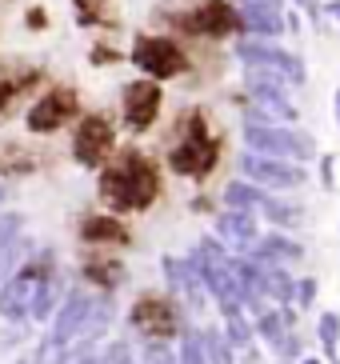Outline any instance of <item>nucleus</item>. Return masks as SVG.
I'll return each mask as SVG.
<instances>
[{"label":"nucleus","instance_id":"c756f323","mask_svg":"<svg viewBox=\"0 0 340 364\" xmlns=\"http://www.w3.org/2000/svg\"><path fill=\"white\" fill-rule=\"evenodd\" d=\"M297 9H304V12H312V16H317V0H297Z\"/></svg>","mask_w":340,"mask_h":364},{"label":"nucleus","instance_id":"0eeeda50","mask_svg":"<svg viewBox=\"0 0 340 364\" xmlns=\"http://www.w3.org/2000/svg\"><path fill=\"white\" fill-rule=\"evenodd\" d=\"M80 112H85L80 108V92L73 85H48L24 108V132L28 136H56V132L73 129Z\"/></svg>","mask_w":340,"mask_h":364},{"label":"nucleus","instance_id":"7ed1b4c3","mask_svg":"<svg viewBox=\"0 0 340 364\" xmlns=\"http://www.w3.org/2000/svg\"><path fill=\"white\" fill-rule=\"evenodd\" d=\"M128 65L156 85H169V80H181L192 73V56L169 33H137L128 44Z\"/></svg>","mask_w":340,"mask_h":364},{"label":"nucleus","instance_id":"a878e982","mask_svg":"<svg viewBox=\"0 0 340 364\" xmlns=\"http://www.w3.org/2000/svg\"><path fill=\"white\" fill-rule=\"evenodd\" d=\"M24 28H28V33H44V28H48V9L32 4V9L24 12Z\"/></svg>","mask_w":340,"mask_h":364},{"label":"nucleus","instance_id":"5701e85b","mask_svg":"<svg viewBox=\"0 0 340 364\" xmlns=\"http://www.w3.org/2000/svg\"><path fill=\"white\" fill-rule=\"evenodd\" d=\"M24 213H0V252L12 245V240H21V232H24Z\"/></svg>","mask_w":340,"mask_h":364},{"label":"nucleus","instance_id":"2f4dec72","mask_svg":"<svg viewBox=\"0 0 340 364\" xmlns=\"http://www.w3.org/2000/svg\"><path fill=\"white\" fill-rule=\"evenodd\" d=\"M4 200H9V188H4V184H0V213H4Z\"/></svg>","mask_w":340,"mask_h":364},{"label":"nucleus","instance_id":"bb28decb","mask_svg":"<svg viewBox=\"0 0 340 364\" xmlns=\"http://www.w3.org/2000/svg\"><path fill=\"white\" fill-rule=\"evenodd\" d=\"M233 9H272V12H285V0H228Z\"/></svg>","mask_w":340,"mask_h":364},{"label":"nucleus","instance_id":"dca6fc26","mask_svg":"<svg viewBox=\"0 0 340 364\" xmlns=\"http://www.w3.org/2000/svg\"><path fill=\"white\" fill-rule=\"evenodd\" d=\"M80 277H85L92 289L112 292V289H120V280H124V264H120V257H112V252L88 248V257L80 260Z\"/></svg>","mask_w":340,"mask_h":364},{"label":"nucleus","instance_id":"393cba45","mask_svg":"<svg viewBox=\"0 0 340 364\" xmlns=\"http://www.w3.org/2000/svg\"><path fill=\"white\" fill-rule=\"evenodd\" d=\"M88 60H92L96 68H108V65H117V60H120V53H117L108 41H96L92 53H88Z\"/></svg>","mask_w":340,"mask_h":364},{"label":"nucleus","instance_id":"2eb2a0df","mask_svg":"<svg viewBox=\"0 0 340 364\" xmlns=\"http://www.w3.org/2000/svg\"><path fill=\"white\" fill-rule=\"evenodd\" d=\"M44 85V73L41 68H28V65H0V117L12 108V100L32 92V88Z\"/></svg>","mask_w":340,"mask_h":364},{"label":"nucleus","instance_id":"cd10ccee","mask_svg":"<svg viewBox=\"0 0 340 364\" xmlns=\"http://www.w3.org/2000/svg\"><path fill=\"white\" fill-rule=\"evenodd\" d=\"M324 12H329L332 21H336V24H340V0H329V4H324Z\"/></svg>","mask_w":340,"mask_h":364},{"label":"nucleus","instance_id":"a211bd4d","mask_svg":"<svg viewBox=\"0 0 340 364\" xmlns=\"http://www.w3.org/2000/svg\"><path fill=\"white\" fill-rule=\"evenodd\" d=\"M41 168V156L28 152L21 140H0V184L12 181V176H24V172Z\"/></svg>","mask_w":340,"mask_h":364},{"label":"nucleus","instance_id":"6e6552de","mask_svg":"<svg viewBox=\"0 0 340 364\" xmlns=\"http://www.w3.org/2000/svg\"><path fill=\"white\" fill-rule=\"evenodd\" d=\"M245 144L256 156H272V161H288V164H304L312 161V140L292 124H268V120L253 117L245 124Z\"/></svg>","mask_w":340,"mask_h":364},{"label":"nucleus","instance_id":"c85d7f7f","mask_svg":"<svg viewBox=\"0 0 340 364\" xmlns=\"http://www.w3.org/2000/svg\"><path fill=\"white\" fill-rule=\"evenodd\" d=\"M320 168H324V181L332 184V156H324V161H320Z\"/></svg>","mask_w":340,"mask_h":364},{"label":"nucleus","instance_id":"4be33fe9","mask_svg":"<svg viewBox=\"0 0 340 364\" xmlns=\"http://www.w3.org/2000/svg\"><path fill=\"white\" fill-rule=\"evenodd\" d=\"M28 248H32V240H24V236H21V240H12V245L0 252V284L12 277V268H16L24 257H28Z\"/></svg>","mask_w":340,"mask_h":364},{"label":"nucleus","instance_id":"aec40b11","mask_svg":"<svg viewBox=\"0 0 340 364\" xmlns=\"http://www.w3.org/2000/svg\"><path fill=\"white\" fill-rule=\"evenodd\" d=\"M56 300H60V280H56V272L48 280H41V289L32 292V304H28V316L36 324H44L48 316L56 312Z\"/></svg>","mask_w":340,"mask_h":364},{"label":"nucleus","instance_id":"1a4fd4ad","mask_svg":"<svg viewBox=\"0 0 340 364\" xmlns=\"http://www.w3.org/2000/svg\"><path fill=\"white\" fill-rule=\"evenodd\" d=\"M164 112V85L149 80V76H137L120 88V120H124L128 132H149L152 124Z\"/></svg>","mask_w":340,"mask_h":364},{"label":"nucleus","instance_id":"39448f33","mask_svg":"<svg viewBox=\"0 0 340 364\" xmlns=\"http://www.w3.org/2000/svg\"><path fill=\"white\" fill-rule=\"evenodd\" d=\"M117 120L108 117V112H80L73 124V140H68V156H73L76 168L85 172H100L108 161H112V152H117Z\"/></svg>","mask_w":340,"mask_h":364},{"label":"nucleus","instance_id":"f8f14e48","mask_svg":"<svg viewBox=\"0 0 340 364\" xmlns=\"http://www.w3.org/2000/svg\"><path fill=\"white\" fill-rule=\"evenodd\" d=\"M240 181L256 184V188H268V193H285V188H300L304 184V168L248 152V156H240Z\"/></svg>","mask_w":340,"mask_h":364},{"label":"nucleus","instance_id":"20e7f679","mask_svg":"<svg viewBox=\"0 0 340 364\" xmlns=\"http://www.w3.org/2000/svg\"><path fill=\"white\" fill-rule=\"evenodd\" d=\"M56 272V252L53 248H28V257L12 268V277L0 284V321H24L32 304V292L41 289V280Z\"/></svg>","mask_w":340,"mask_h":364},{"label":"nucleus","instance_id":"b1692460","mask_svg":"<svg viewBox=\"0 0 340 364\" xmlns=\"http://www.w3.org/2000/svg\"><path fill=\"white\" fill-rule=\"evenodd\" d=\"M221 232L233 236V240H248V236H253V220H248V213H224Z\"/></svg>","mask_w":340,"mask_h":364},{"label":"nucleus","instance_id":"7c9ffc66","mask_svg":"<svg viewBox=\"0 0 340 364\" xmlns=\"http://www.w3.org/2000/svg\"><path fill=\"white\" fill-rule=\"evenodd\" d=\"M332 108H336V124H340V88H336V97H332Z\"/></svg>","mask_w":340,"mask_h":364},{"label":"nucleus","instance_id":"6ab92c4d","mask_svg":"<svg viewBox=\"0 0 340 364\" xmlns=\"http://www.w3.org/2000/svg\"><path fill=\"white\" fill-rule=\"evenodd\" d=\"M221 200H224V208H228V213H253V208H260L265 193H260L256 184H248V181H240V176H236V181L224 184Z\"/></svg>","mask_w":340,"mask_h":364},{"label":"nucleus","instance_id":"f257e3e1","mask_svg":"<svg viewBox=\"0 0 340 364\" xmlns=\"http://www.w3.org/2000/svg\"><path fill=\"white\" fill-rule=\"evenodd\" d=\"M160 193H164L160 164L144 149H137V144L117 149L112 161L96 172V196L105 204V213H112V216L149 213L152 204L160 200Z\"/></svg>","mask_w":340,"mask_h":364},{"label":"nucleus","instance_id":"423d86ee","mask_svg":"<svg viewBox=\"0 0 340 364\" xmlns=\"http://www.w3.org/2000/svg\"><path fill=\"white\" fill-rule=\"evenodd\" d=\"M169 24L181 36H192V41H233L240 36V12L228 4V0H201L192 9H176L164 12Z\"/></svg>","mask_w":340,"mask_h":364},{"label":"nucleus","instance_id":"4468645a","mask_svg":"<svg viewBox=\"0 0 340 364\" xmlns=\"http://www.w3.org/2000/svg\"><path fill=\"white\" fill-rule=\"evenodd\" d=\"M92 321V296L88 292H68L64 296V304L53 312V332H48V341L60 344V348H68V344L85 332V324Z\"/></svg>","mask_w":340,"mask_h":364},{"label":"nucleus","instance_id":"ddd939ff","mask_svg":"<svg viewBox=\"0 0 340 364\" xmlns=\"http://www.w3.org/2000/svg\"><path fill=\"white\" fill-rule=\"evenodd\" d=\"M76 236H80V245H85V248H96V252H112V248H128V245H132V228L124 225V216H112V213H88V216H80Z\"/></svg>","mask_w":340,"mask_h":364},{"label":"nucleus","instance_id":"f03ea898","mask_svg":"<svg viewBox=\"0 0 340 364\" xmlns=\"http://www.w3.org/2000/svg\"><path fill=\"white\" fill-rule=\"evenodd\" d=\"M224 156V136L213 129V120L204 108H184L181 117L172 120V140L164 149V168L181 181L204 184L221 168Z\"/></svg>","mask_w":340,"mask_h":364},{"label":"nucleus","instance_id":"9d476101","mask_svg":"<svg viewBox=\"0 0 340 364\" xmlns=\"http://www.w3.org/2000/svg\"><path fill=\"white\" fill-rule=\"evenodd\" d=\"M128 321L132 328L152 344H164L172 341L176 332H181V316H176V304L169 296H160V292H140L132 300V312H128Z\"/></svg>","mask_w":340,"mask_h":364},{"label":"nucleus","instance_id":"f3484780","mask_svg":"<svg viewBox=\"0 0 340 364\" xmlns=\"http://www.w3.org/2000/svg\"><path fill=\"white\" fill-rule=\"evenodd\" d=\"M236 12H240V36H253V41L285 36V12L272 9H236Z\"/></svg>","mask_w":340,"mask_h":364},{"label":"nucleus","instance_id":"412c9836","mask_svg":"<svg viewBox=\"0 0 340 364\" xmlns=\"http://www.w3.org/2000/svg\"><path fill=\"white\" fill-rule=\"evenodd\" d=\"M73 12L80 28H105L108 24V0H73Z\"/></svg>","mask_w":340,"mask_h":364},{"label":"nucleus","instance_id":"9b49d317","mask_svg":"<svg viewBox=\"0 0 340 364\" xmlns=\"http://www.w3.org/2000/svg\"><path fill=\"white\" fill-rule=\"evenodd\" d=\"M236 56H240L248 68H268V73L285 76L288 85H304V65H300V56L277 48V41H253V36H240V41H236Z\"/></svg>","mask_w":340,"mask_h":364}]
</instances>
